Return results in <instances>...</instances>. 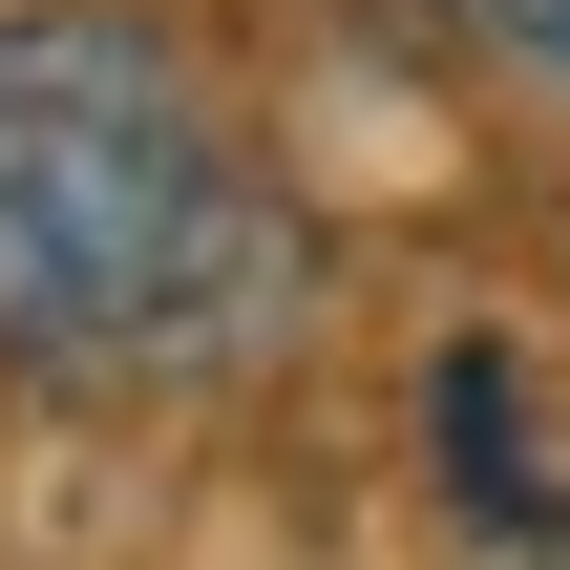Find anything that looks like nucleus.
<instances>
[{
  "mask_svg": "<svg viewBox=\"0 0 570 570\" xmlns=\"http://www.w3.org/2000/svg\"><path fill=\"white\" fill-rule=\"evenodd\" d=\"M444 21H465V42L529 85V106H570V0H444Z\"/></svg>",
  "mask_w": 570,
  "mask_h": 570,
  "instance_id": "f03ea898",
  "label": "nucleus"
},
{
  "mask_svg": "<svg viewBox=\"0 0 570 570\" xmlns=\"http://www.w3.org/2000/svg\"><path fill=\"white\" fill-rule=\"evenodd\" d=\"M317 296L296 190L212 106V63L127 0L0 21V381L42 402H169L275 360Z\"/></svg>",
  "mask_w": 570,
  "mask_h": 570,
  "instance_id": "f257e3e1",
  "label": "nucleus"
}]
</instances>
